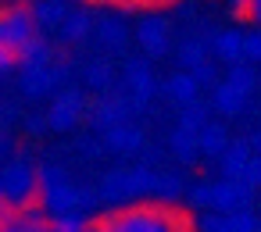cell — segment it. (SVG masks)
Instances as JSON below:
<instances>
[{"label": "cell", "instance_id": "obj_36", "mask_svg": "<svg viewBox=\"0 0 261 232\" xmlns=\"http://www.w3.org/2000/svg\"><path fill=\"white\" fill-rule=\"evenodd\" d=\"M190 204L193 207H211V182H200L190 189Z\"/></svg>", "mask_w": 261, "mask_h": 232}, {"label": "cell", "instance_id": "obj_25", "mask_svg": "<svg viewBox=\"0 0 261 232\" xmlns=\"http://www.w3.org/2000/svg\"><path fill=\"white\" fill-rule=\"evenodd\" d=\"M207 122H211V107H207L204 100H193V104L179 107V129H186V132H200Z\"/></svg>", "mask_w": 261, "mask_h": 232}, {"label": "cell", "instance_id": "obj_15", "mask_svg": "<svg viewBox=\"0 0 261 232\" xmlns=\"http://www.w3.org/2000/svg\"><path fill=\"white\" fill-rule=\"evenodd\" d=\"M90 33H93V15H90L86 8H72L68 18H65L61 29H58V36H61L65 43H83Z\"/></svg>", "mask_w": 261, "mask_h": 232}, {"label": "cell", "instance_id": "obj_20", "mask_svg": "<svg viewBox=\"0 0 261 232\" xmlns=\"http://www.w3.org/2000/svg\"><path fill=\"white\" fill-rule=\"evenodd\" d=\"M197 147L204 157H222V150L229 147V132L218 125V122H207L200 132H197Z\"/></svg>", "mask_w": 261, "mask_h": 232}, {"label": "cell", "instance_id": "obj_9", "mask_svg": "<svg viewBox=\"0 0 261 232\" xmlns=\"http://www.w3.org/2000/svg\"><path fill=\"white\" fill-rule=\"evenodd\" d=\"M136 43L143 47L147 57H161V54H168V22L158 18V15L140 18V25H136Z\"/></svg>", "mask_w": 261, "mask_h": 232}, {"label": "cell", "instance_id": "obj_22", "mask_svg": "<svg viewBox=\"0 0 261 232\" xmlns=\"http://www.w3.org/2000/svg\"><path fill=\"white\" fill-rule=\"evenodd\" d=\"M168 147H172V157H175V161H182V164H193V161L200 157L197 132H186V129H179V125H175V132H172Z\"/></svg>", "mask_w": 261, "mask_h": 232}, {"label": "cell", "instance_id": "obj_10", "mask_svg": "<svg viewBox=\"0 0 261 232\" xmlns=\"http://www.w3.org/2000/svg\"><path fill=\"white\" fill-rule=\"evenodd\" d=\"M18 86H22V93H25L29 100H40V97H47V93L58 90L54 68H50V65H25L22 75H18Z\"/></svg>", "mask_w": 261, "mask_h": 232}, {"label": "cell", "instance_id": "obj_31", "mask_svg": "<svg viewBox=\"0 0 261 232\" xmlns=\"http://www.w3.org/2000/svg\"><path fill=\"white\" fill-rule=\"evenodd\" d=\"M50 221V232H86V218L83 214H61V218H47Z\"/></svg>", "mask_w": 261, "mask_h": 232}, {"label": "cell", "instance_id": "obj_38", "mask_svg": "<svg viewBox=\"0 0 261 232\" xmlns=\"http://www.w3.org/2000/svg\"><path fill=\"white\" fill-rule=\"evenodd\" d=\"M47 129H50V125H47V114H29V118H25V132H29V136H43Z\"/></svg>", "mask_w": 261, "mask_h": 232}, {"label": "cell", "instance_id": "obj_29", "mask_svg": "<svg viewBox=\"0 0 261 232\" xmlns=\"http://www.w3.org/2000/svg\"><path fill=\"white\" fill-rule=\"evenodd\" d=\"M179 193H182V179H179L175 171H161L158 182H154V196H158L161 204H172Z\"/></svg>", "mask_w": 261, "mask_h": 232}, {"label": "cell", "instance_id": "obj_11", "mask_svg": "<svg viewBox=\"0 0 261 232\" xmlns=\"http://www.w3.org/2000/svg\"><path fill=\"white\" fill-rule=\"evenodd\" d=\"M29 11H33V22L40 33H58L72 8H68V0H29Z\"/></svg>", "mask_w": 261, "mask_h": 232}, {"label": "cell", "instance_id": "obj_40", "mask_svg": "<svg viewBox=\"0 0 261 232\" xmlns=\"http://www.w3.org/2000/svg\"><path fill=\"white\" fill-rule=\"evenodd\" d=\"M247 15H250V18H254V22L261 25V0H250V8H247Z\"/></svg>", "mask_w": 261, "mask_h": 232}, {"label": "cell", "instance_id": "obj_18", "mask_svg": "<svg viewBox=\"0 0 261 232\" xmlns=\"http://www.w3.org/2000/svg\"><path fill=\"white\" fill-rule=\"evenodd\" d=\"M211 50H215V57L225 61V65L243 61V33H240V29H222V33L211 40Z\"/></svg>", "mask_w": 261, "mask_h": 232}, {"label": "cell", "instance_id": "obj_16", "mask_svg": "<svg viewBox=\"0 0 261 232\" xmlns=\"http://www.w3.org/2000/svg\"><path fill=\"white\" fill-rule=\"evenodd\" d=\"M125 40H129V33H125V22H122V18H111V15H104V18L97 22V43H100L108 54H118V50H125Z\"/></svg>", "mask_w": 261, "mask_h": 232}, {"label": "cell", "instance_id": "obj_37", "mask_svg": "<svg viewBox=\"0 0 261 232\" xmlns=\"http://www.w3.org/2000/svg\"><path fill=\"white\" fill-rule=\"evenodd\" d=\"M15 65H18V54H15L8 43H0V75H8Z\"/></svg>", "mask_w": 261, "mask_h": 232}, {"label": "cell", "instance_id": "obj_27", "mask_svg": "<svg viewBox=\"0 0 261 232\" xmlns=\"http://www.w3.org/2000/svg\"><path fill=\"white\" fill-rule=\"evenodd\" d=\"M225 82L229 86H236L240 93H254V86H257V72H254V65H247V61H236V65H229V72H225Z\"/></svg>", "mask_w": 261, "mask_h": 232}, {"label": "cell", "instance_id": "obj_12", "mask_svg": "<svg viewBox=\"0 0 261 232\" xmlns=\"http://www.w3.org/2000/svg\"><path fill=\"white\" fill-rule=\"evenodd\" d=\"M104 147L111 154H136L143 147V129L133 125V122H122V125H115V129L104 132Z\"/></svg>", "mask_w": 261, "mask_h": 232}, {"label": "cell", "instance_id": "obj_45", "mask_svg": "<svg viewBox=\"0 0 261 232\" xmlns=\"http://www.w3.org/2000/svg\"><path fill=\"white\" fill-rule=\"evenodd\" d=\"M8 150V136H0V154H4Z\"/></svg>", "mask_w": 261, "mask_h": 232}, {"label": "cell", "instance_id": "obj_33", "mask_svg": "<svg viewBox=\"0 0 261 232\" xmlns=\"http://www.w3.org/2000/svg\"><path fill=\"white\" fill-rule=\"evenodd\" d=\"M243 61L247 65H261V29L257 33H243Z\"/></svg>", "mask_w": 261, "mask_h": 232}, {"label": "cell", "instance_id": "obj_4", "mask_svg": "<svg viewBox=\"0 0 261 232\" xmlns=\"http://www.w3.org/2000/svg\"><path fill=\"white\" fill-rule=\"evenodd\" d=\"M143 107L122 90V93H100L90 107H86V118H90V125L104 136L108 129H115V125H122V122H133V114H140Z\"/></svg>", "mask_w": 261, "mask_h": 232}, {"label": "cell", "instance_id": "obj_21", "mask_svg": "<svg viewBox=\"0 0 261 232\" xmlns=\"http://www.w3.org/2000/svg\"><path fill=\"white\" fill-rule=\"evenodd\" d=\"M154 182H158V171L140 164V168H129L125 171V189H129V200H140V196H154Z\"/></svg>", "mask_w": 261, "mask_h": 232}, {"label": "cell", "instance_id": "obj_17", "mask_svg": "<svg viewBox=\"0 0 261 232\" xmlns=\"http://www.w3.org/2000/svg\"><path fill=\"white\" fill-rule=\"evenodd\" d=\"M161 90H165V97H168L175 107H186V104L200 100V97H197V93H200V86L193 82V75H190V72H175Z\"/></svg>", "mask_w": 261, "mask_h": 232}, {"label": "cell", "instance_id": "obj_41", "mask_svg": "<svg viewBox=\"0 0 261 232\" xmlns=\"http://www.w3.org/2000/svg\"><path fill=\"white\" fill-rule=\"evenodd\" d=\"M247 143H250V154H254V157H261V132H254Z\"/></svg>", "mask_w": 261, "mask_h": 232}, {"label": "cell", "instance_id": "obj_35", "mask_svg": "<svg viewBox=\"0 0 261 232\" xmlns=\"http://www.w3.org/2000/svg\"><path fill=\"white\" fill-rule=\"evenodd\" d=\"M247 186H254V189H261V157H250L247 161V168H243V175H240Z\"/></svg>", "mask_w": 261, "mask_h": 232}, {"label": "cell", "instance_id": "obj_7", "mask_svg": "<svg viewBox=\"0 0 261 232\" xmlns=\"http://www.w3.org/2000/svg\"><path fill=\"white\" fill-rule=\"evenodd\" d=\"M122 90L147 111V104H150L154 93H158V79H154V72H150V65H147L143 57L125 61V68H122Z\"/></svg>", "mask_w": 261, "mask_h": 232}, {"label": "cell", "instance_id": "obj_3", "mask_svg": "<svg viewBox=\"0 0 261 232\" xmlns=\"http://www.w3.org/2000/svg\"><path fill=\"white\" fill-rule=\"evenodd\" d=\"M4 179V207L8 211H29L40 200V179H36V164L25 157H15L11 164L0 168Z\"/></svg>", "mask_w": 261, "mask_h": 232}, {"label": "cell", "instance_id": "obj_6", "mask_svg": "<svg viewBox=\"0 0 261 232\" xmlns=\"http://www.w3.org/2000/svg\"><path fill=\"white\" fill-rule=\"evenodd\" d=\"M0 29H4V43H8L15 54H22V50L40 36V29H36V22H33L29 4H18V0L0 11Z\"/></svg>", "mask_w": 261, "mask_h": 232}, {"label": "cell", "instance_id": "obj_14", "mask_svg": "<svg viewBox=\"0 0 261 232\" xmlns=\"http://www.w3.org/2000/svg\"><path fill=\"white\" fill-rule=\"evenodd\" d=\"M250 157H254V154H250V143H247V139H236V143H229V147L222 150V157H218L222 179H240Z\"/></svg>", "mask_w": 261, "mask_h": 232}, {"label": "cell", "instance_id": "obj_39", "mask_svg": "<svg viewBox=\"0 0 261 232\" xmlns=\"http://www.w3.org/2000/svg\"><path fill=\"white\" fill-rule=\"evenodd\" d=\"M79 150H83L86 157H97V154H100V143H97V139H83V143H79Z\"/></svg>", "mask_w": 261, "mask_h": 232}, {"label": "cell", "instance_id": "obj_30", "mask_svg": "<svg viewBox=\"0 0 261 232\" xmlns=\"http://www.w3.org/2000/svg\"><path fill=\"white\" fill-rule=\"evenodd\" d=\"M229 232H261V221H257V214L250 207H243V211L229 214Z\"/></svg>", "mask_w": 261, "mask_h": 232}, {"label": "cell", "instance_id": "obj_44", "mask_svg": "<svg viewBox=\"0 0 261 232\" xmlns=\"http://www.w3.org/2000/svg\"><path fill=\"white\" fill-rule=\"evenodd\" d=\"M8 207H4V179H0V214H4Z\"/></svg>", "mask_w": 261, "mask_h": 232}, {"label": "cell", "instance_id": "obj_2", "mask_svg": "<svg viewBox=\"0 0 261 232\" xmlns=\"http://www.w3.org/2000/svg\"><path fill=\"white\" fill-rule=\"evenodd\" d=\"M36 179H40V204H43L47 218L79 214V186L68 182V171L61 164H40Z\"/></svg>", "mask_w": 261, "mask_h": 232}, {"label": "cell", "instance_id": "obj_46", "mask_svg": "<svg viewBox=\"0 0 261 232\" xmlns=\"http://www.w3.org/2000/svg\"><path fill=\"white\" fill-rule=\"evenodd\" d=\"M154 4H175V0H154Z\"/></svg>", "mask_w": 261, "mask_h": 232}, {"label": "cell", "instance_id": "obj_43", "mask_svg": "<svg viewBox=\"0 0 261 232\" xmlns=\"http://www.w3.org/2000/svg\"><path fill=\"white\" fill-rule=\"evenodd\" d=\"M115 4H122V8H136V4H147V0H115Z\"/></svg>", "mask_w": 261, "mask_h": 232}, {"label": "cell", "instance_id": "obj_23", "mask_svg": "<svg viewBox=\"0 0 261 232\" xmlns=\"http://www.w3.org/2000/svg\"><path fill=\"white\" fill-rule=\"evenodd\" d=\"M207 50H211V43H207V40L190 36V40H182V43H179V65H182L186 72H193L197 65H204V61H207Z\"/></svg>", "mask_w": 261, "mask_h": 232}, {"label": "cell", "instance_id": "obj_13", "mask_svg": "<svg viewBox=\"0 0 261 232\" xmlns=\"http://www.w3.org/2000/svg\"><path fill=\"white\" fill-rule=\"evenodd\" d=\"M0 228L4 232H50V221L36 211H4L0 214Z\"/></svg>", "mask_w": 261, "mask_h": 232}, {"label": "cell", "instance_id": "obj_19", "mask_svg": "<svg viewBox=\"0 0 261 232\" xmlns=\"http://www.w3.org/2000/svg\"><path fill=\"white\" fill-rule=\"evenodd\" d=\"M211 107H215L218 114H229V118H232V114H240V111L247 107V93H240L236 86H229V82L222 79V82L211 90Z\"/></svg>", "mask_w": 261, "mask_h": 232}, {"label": "cell", "instance_id": "obj_1", "mask_svg": "<svg viewBox=\"0 0 261 232\" xmlns=\"http://www.w3.org/2000/svg\"><path fill=\"white\" fill-rule=\"evenodd\" d=\"M104 232H190V221L179 218L172 207L165 204H136V207H122L115 214H108Z\"/></svg>", "mask_w": 261, "mask_h": 232}, {"label": "cell", "instance_id": "obj_26", "mask_svg": "<svg viewBox=\"0 0 261 232\" xmlns=\"http://www.w3.org/2000/svg\"><path fill=\"white\" fill-rule=\"evenodd\" d=\"M97 196H100L104 204H125V200H129V189H125V171H108V175L100 179Z\"/></svg>", "mask_w": 261, "mask_h": 232}, {"label": "cell", "instance_id": "obj_34", "mask_svg": "<svg viewBox=\"0 0 261 232\" xmlns=\"http://www.w3.org/2000/svg\"><path fill=\"white\" fill-rule=\"evenodd\" d=\"M197 232H229V214H200V221H197Z\"/></svg>", "mask_w": 261, "mask_h": 232}, {"label": "cell", "instance_id": "obj_8", "mask_svg": "<svg viewBox=\"0 0 261 232\" xmlns=\"http://www.w3.org/2000/svg\"><path fill=\"white\" fill-rule=\"evenodd\" d=\"M254 204V186H247L243 179H218L211 186V207L218 214H232Z\"/></svg>", "mask_w": 261, "mask_h": 232}, {"label": "cell", "instance_id": "obj_47", "mask_svg": "<svg viewBox=\"0 0 261 232\" xmlns=\"http://www.w3.org/2000/svg\"><path fill=\"white\" fill-rule=\"evenodd\" d=\"M0 43H4V29H0Z\"/></svg>", "mask_w": 261, "mask_h": 232}, {"label": "cell", "instance_id": "obj_42", "mask_svg": "<svg viewBox=\"0 0 261 232\" xmlns=\"http://www.w3.org/2000/svg\"><path fill=\"white\" fill-rule=\"evenodd\" d=\"M229 8H232L236 15H247V8H250V0H229Z\"/></svg>", "mask_w": 261, "mask_h": 232}, {"label": "cell", "instance_id": "obj_28", "mask_svg": "<svg viewBox=\"0 0 261 232\" xmlns=\"http://www.w3.org/2000/svg\"><path fill=\"white\" fill-rule=\"evenodd\" d=\"M25 65H54V47H50L43 36H36V40L18 54V68H25Z\"/></svg>", "mask_w": 261, "mask_h": 232}, {"label": "cell", "instance_id": "obj_5", "mask_svg": "<svg viewBox=\"0 0 261 232\" xmlns=\"http://www.w3.org/2000/svg\"><path fill=\"white\" fill-rule=\"evenodd\" d=\"M86 107H90L86 93H83L79 86H65V90H58V97H54L50 107H47V125H50L54 132H72V129L83 122Z\"/></svg>", "mask_w": 261, "mask_h": 232}, {"label": "cell", "instance_id": "obj_24", "mask_svg": "<svg viewBox=\"0 0 261 232\" xmlns=\"http://www.w3.org/2000/svg\"><path fill=\"white\" fill-rule=\"evenodd\" d=\"M83 79H86V86L90 90H97V93H108L111 86H115V68H111V61H90L86 65V72H83Z\"/></svg>", "mask_w": 261, "mask_h": 232}, {"label": "cell", "instance_id": "obj_32", "mask_svg": "<svg viewBox=\"0 0 261 232\" xmlns=\"http://www.w3.org/2000/svg\"><path fill=\"white\" fill-rule=\"evenodd\" d=\"M190 75H193V82H197L200 90H215V86L222 82V79H218V68H215L211 61H204V65H197V68H193Z\"/></svg>", "mask_w": 261, "mask_h": 232}]
</instances>
